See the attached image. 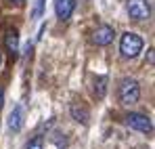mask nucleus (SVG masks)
Listing matches in <instances>:
<instances>
[{
    "instance_id": "1",
    "label": "nucleus",
    "mask_w": 155,
    "mask_h": 149,
    "mask_svg": "<svg viewBox=\"0 0 155 149\" xmlns=\"http://www.w3.org/2000/svg\"><path fill=\"white\" fill-rule=\"evenodd\" d=\"M117 99L126 107L138 103V99H140V84L134 78H122L120 84H117Z\"/></svg>"
},
{
    "instance_id": "2",
    "label": "nucleus",
    "mask_w": 155,
    "mask_h": 149,
    "mask_svg": "<svg viewBox=\"0 0 155 149\" xmlns=\"http://www.w3.org/2000/svg\"><path fill=\"white\" fill-rule=\"evenodd\" d=\"M143 46H145L143 38H140L138 34H134V32H126V34L122 36V40H120V52H122V57H126V59L138 57L140 50H143Z\"/></svg>"
},
{
    "instance_id": "3",
    "label": "nucleus",
    "mask_w": 155,
    "mask_h": 149,
    "mask_svg": "<svg viewBox=\"0 0 155 149\" xmlns=\"http://www.w3.org/2000/svg\"><path fill=\"white\" fill-rule=\"evenodd\" d=\"M126 13L132 21H147L151 17L149 0H126Z\"/></svg>"
},
{
    "instance_id": "4",
    "label": "nucleus",
    "mask_w": 155,
    "mask_h": 149,
    "mask_svg": "<svg viewBox=\"0 0 155 149\" xmlns=\"http://www.w3.org/2000/svg\"><path fill=\"white\" fill-rule=\"evenodd\" d=\"M126 126L138 130V132H145V134H151L153 132V120L145 113H138V111H130L126 116Z\"/></svg>"
},
{
    "instance_id": "5",
    "label": "nucleus",
    "mask_w": 155,
    "mask_h": 149,
    "mask_svg": "<svg viewBox=\"0 0 155 149\" xmlns=\"http://www.w3.org/2000/svg\"><path fill=\"white\" fill-rule=\"evenodd\" d=\"M113 36H115V32H113L111 25H101V27H97V32L92 34V42H94L97 46H107V44L113 42Z\"/></svg>"
},
{
    "instance_id": "6",
    "label": "nucleus",
    "mask_w": 155,
    "mask_h": 149,
    "mask_svg": "<svg viewBox=\"0 0 155 149\" xmlns=\"http://www.w3.org/2000/svg\"><path fill=\"white\" fill-rule=\"evenodd\" d=\"M74 8H76V0H54V13L61 21L69 19Z\"/></svg>"
},
{
    "instance_id": "7",
    "label": "nucleus",
    "mask_w": 155,
    "mask_h": 149,
    "mask_svg": "<svg viewBox=\"0 0 155 149\" xmlns=\"http://www.w3.org/2000/svg\"><path fill=\"white\" fill-rule=\"evenodd\" d=\"M69 113H71V118L76 120L78 124H82V126H88V122H90V111H88L84 105L71 103V105H69Z\"/></svg>"
},
{
    "instance_id": "8",
    "label": "nucleus",
    "mask_w": 155,
    "mask_h": 149,
    "mask_svg": "<svg viewBox=\"0 0 155 149\" xmlns=\"http://www.w3.org/2000/svg\"><path fill=\"white\" fill-rule=\"evenodd\" d=\"M8 128L13 130V132H19L21 128H23V109H21V105H17V107H13V111L8 113Z\"/></svg>"
},
{
    "instance_id": "9",
    "label": "nucleus",
    "mask_w": 155,
    "mask_h": 149,
    "mask_svg": "<svg viewBox=\"0 0 155 149\" xmlns=\"http://www.w3.org/2000/svg\"><path fill=\"white\" fill-rule=\"evenodd\" d=\"M4 44H6V50L11 52V57H17V52H19V32L8 29L6 36H4Z\"/></svg>"
},
{
    "instance_id": "10",
    "label": "nucleus",
    "mask_w": 155,
    "mask_h": 149,
    "mask_svg": "<svg viewBox=\"0 0 155 149\" xmlns=\"http://www.w3.org/2000/svg\"><path fill=\"white\" fill-rule=\"evenodd\" d=\"M94 95H97V99H103L107 95V76H97L94 78Z\"/></svg>"
},
{
    "instance_id": "11",
    "label": "nucleus",
    "mask_w": 155,
    "mask_h": 149,
    "mask_svg": "<svg viewBox=\"0 0 155 149\" xmlns=\"http://www.w3.org/2000/svg\"><path fill=\"white\" fill-rule=\"evenodd\" d=\"M25 149H44V141H42V137H34V139H29L27 141Z\"/></svg>"
},
{
    "instance_id": "12",
    "label": "nucleus",
    "mask_w": 155,
    "mask_h": 149,
    "mask_svg": "<svg viewBox=\"0 0 155 149\" xmlns=\"http://www.w3.org/2000/svg\"><path fill=\"white\" fill-rule=\"evenodd\" d=\"M44 13V0H36V8H34V19H38Z\"/></svg>"
},
{
    "instance_id": "13",
    "label": "nucleus",
    "mask_w": 155,
    "mask_h": 149,
    "mask_svg": "<svg viewBox=\"0 0 155 149\" xmlns=\"http://www.w3.org/2000/svg\"><path fill=\"white\" fill-rule=\"evenodd\" d=\"M52 141H54L59 147H67V139H65V134H63V139H61V134H54V137H52Z\"/></svg>"
},
{
    "instance_id": "14",
    "label": "nucleus",
    "mask_w": 155,
    "mask_h": 149,
    "mask_svg": "<svg viewBox=\"0 0 155 149\" xmlns=\"http://www.w3.org/2000/svg\"><path fill=\"white\" fill-rule=\"evenodd\" d=\"M6 2H11V4H15V6H23V4H25V0H6Z\"/></svg>"
},
{
    "instance_id": "15",
    "label": "nucleus",
    "mask_w": 155,
    "mask_h": 149,
    "mask_svg": "<svg viewBox=\"0 0 155 149\" xmlns=\"http://www.w3.org/2000/svg\"><path fill=\"white\" fill-rule=\"evenodd\" d=\"M4 107V88L0 86V109Z\"/></svg>"
},
{
    "instance_id": "16",
    "label": "nucleus",
    "mask_w": 155,
    "mask_h": 149,
    "mask_svg": "<svg viewBox=\"0 0 155 149\" xmlns=\"http://www.w3.org/2000/svg\"><path fill=\"white\" fill-rule=\"evenodd\" d=\"M147 59H149V65H153V49H149V55H147Z\"/></svg>"
},
{
    "instance_id": "17",
    "label": "nucleus",
    "mask_w": 155,
    "mask_h": 149,
    "mask_svg": "<svg viewBox=\"0 0 155 149\" xmlns=\"http://www.w3.org/2000/svg\"><path fill=\"white\" fill-rule=\"evenodd\" d=\"M0 63H2V52H0Z\"/></svg>"
}]
</instances>
